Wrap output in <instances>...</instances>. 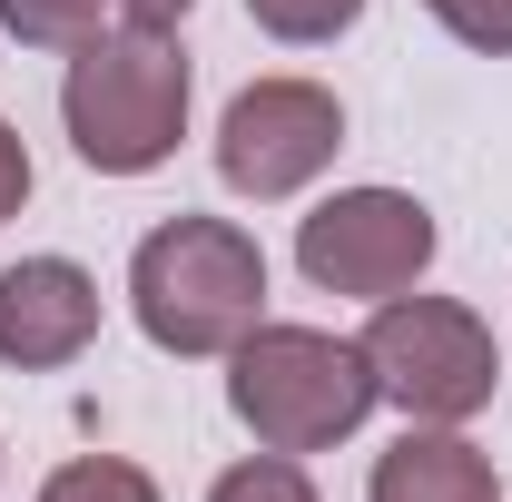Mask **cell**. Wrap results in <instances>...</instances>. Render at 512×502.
Masks as SVG:
<instances>
[{"instance_id":"cell-1","label":"cell","mask_w":512,"mask_h":502,"mask_svg":"<svg viewBox=\"0 0 512 502\" xmlns=\"http://www.w3.org/2000/svg\"><path fill=\"white\" fill-rule=\"evenodd\" d=\"M128 315L158 355H237L266 325V247L237 217H158L128 256Z\"/></svg>"},{"instance_id":"cell-2","label":"cell","mask_w":512,"mask_h":502,"mask_svg":"<svg viewBox=\"0 0 512 502\" xmlns=\"http://www.w3.org/2000/svg\"><path fill=\"white\" fill-rule=\"evenodd\" d=\"M188 99H197V69L178 50V30H99L89 50H69L60 128H69V148H79V168L148 178V168L178 158Z\"/></svg>"},{"instance_id":"cell-3","label":"cell","mask_w":512,"mask_h":502,"mask_svg":"<svg viewBox=\"0 0 512 502\" xmlns=\"http://www.w3.org/2000/svg\"><path fill=\"white\" fill-rule=\"evenodd\" d=\"M375 365L365 345L325 335V325H256L227 355V414L247 424L266 453H325L375 414Z\"/></svg>"},{"instance_id":"cell-4","label":"cell","mask_w":512,"mask_h":502,"mask_svg":"<svg viewBox=\"0 0 512 502\" xmlns=\"http://www.w3.org/2000/svg\"><path fill=\"white\" fill-rule=\"evenodd\" d=\"M355 345L375 365V394L404 424H473L503 394V345H493V325L463 296H414L404 286V296L375 306V325Z\"/></svg>"},{"instance_id":"cell-5","label":"cell","mask_w":512,"mask_h":502,"mask_svg":"<svg viewBox=\"0 0 512 502\" xmlns=\"http://www.w3.org/2000/svg\"><path fill=\"white\" fill-rule=\"evenodd\" d=\"M444 247L434 207L404 188H335L316 217H296V266L316 296H355V306H384L404 286H424V266Z\"/></svg>"},{"instance_id":"cell-6","label":"cell","mask_w":512,"mask_h":502,"mask_svg":"<svg viewBox=\"0 0 512 502\" xmlns=\"http://www.w3.org/2000/svg\"><path fill=\"white\" fill-rule=\"evenodd\" d=\"M335 148H345V109L325 79H247L217 119V178L256 207H276V197L316 188Z\"/></svg>"},{"instance_id":"cell-7","label":"cell","mask_w":512,"mask_h":502,"mask_svg":"<svg viewBox=\"0 0 512 502\" xmlns=\"http://www.w3.org/2000/svg\"><path fill=\"white\" fill-rule=\"evenodd\" d=\"M89 345H99V276L79 256L0 266V365L10 375H60Z\"/></svg>"},{"instance_id":"cell-8","label":"cell","mask_w":512,"mask_h":502,"mask_svg":"<svg viewBox=\"0 0 512 502\" xmlns=\"http://www.w3.org/2000/svg\"><path fill=\"white\" fill-rule=\"evenodd\" d=\"M365 502H503V473L463 424H404L375 453Z\"/></svg>"},{"instance_id":"cell-9","label":"cell","mask_w":512,"mask_h":502,"mask_svg":"<svg viewBox=\"0 0 512 502\" xmlns=\"http://www.w3.org/2000/svg\"><path fill=\"white\" fill-rule=\"evenodd\" d=\"M109 10L119 0H0V30L20 50H89L109 30Z\"/></svg>"},{"instance_id":"cell-10","label":"cell","mask_w":512,"mask_h":502,"mask_svg":"<svg viewBox=\"0 0 512 502\" xmlns=\"http://www.w3.org/2000/svg\"><path fill=\"white\" fill-rule=\"evenodd\" d=\"M40 502H168L128 453H79V463H60L50 483H40Z\"/></svg>"},{"instance_id":"cell-11","label":"cell","mask_w":512,"mask_h":502,"mask_svg":"<svg viewBox=\"0 0 512 502\" xmlns=\"http://www.w3.org/2000/svg\"><path fill=\"white\" fill-rule=\"evenodd\" d=\"M247 20L286 50H325V40H345L365 20V0H247Z\"/></svg>"},{"instance_id":"cell-12","label":"cell","mask_w":512,"mask_h":502,"mask_svg":"<svg viewBox=\"0 0 512 502\" xmlns=\"http://www.w3.org/2000/svg\"><path fill=\"white\" fill-rule=\"evenodd\" d=\"M207 502H325V493L306 483L296 453H266V443H256L247 463H227V473L207 483Z\"/></svg>"},{"instance_id":"cell-13","label":"cell","mask_w":512,"mask_h":502,"mask_svg":"<svg viewBox=\"0 0 512 502\" xmlns=\"http://www.w3.org/2000/svg\"><path fill=\"white\" fill-rule=\"evenodd\" d=\"M434 20H444L463 50H483V60H512V0H424Z\"/></svg>"},{"instance_id":"cell-14","label":"cell","mask_w":512,"mask_h":502,"mask_svg":"<svg viewBox=\"0 0 512 502\" xmlns=\"http://www.w3.org/2000/svg\"><path fill=\"white\" fill-rule=\"evenodd\" d=\"M30 207V148H20V128L0 119V227Z\"/></svg>"},{"instance_id":"cell-15","label":"cell","mask_w":512,"mask_h":502,"mask_svg":"<svg viewBox=\"0 0 512 502\" xmlns=\"http://www.w3.org/2000/svg\"><path fill=\"white\" fill-rule=\"evenodd\" d=\"M188 10H197V0H119V20H128V30H178Z\"/></svg>"}]
</instances>
